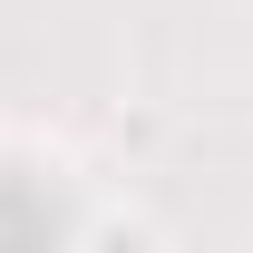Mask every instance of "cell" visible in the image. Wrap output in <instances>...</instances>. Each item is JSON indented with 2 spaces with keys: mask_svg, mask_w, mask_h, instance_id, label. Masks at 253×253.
Instances as JSON below:
<instances>
[]
</instances>
